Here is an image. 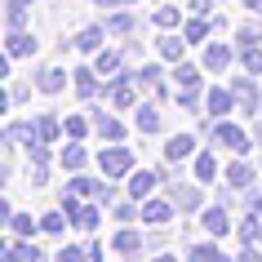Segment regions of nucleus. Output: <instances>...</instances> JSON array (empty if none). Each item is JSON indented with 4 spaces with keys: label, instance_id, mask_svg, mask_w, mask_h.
I'll return each mask as SVG.
<instances>
[{
    "label": "nucleus",
    "instance_id": "nucleus-27",
    "mask_svg": "<svg viewBox=\"0 0 262 262\" xmlns=\"http://www.w3.org/2000/svg\"><path fill=\"white\" fill-rule=\"evenodd\" d=\"M222 169H218V160H213V151H200L195 156V182H213Z\"/></svg>",
    "mask_w": 262,
    "mask_h": 262
},
{
    "label": "nucleus",
    "instance_id": "nucleus-25",
    "mask_svg": "<svg viewBox=\"0 0 262 262\" xmlns=\"http://www.w3.org/2000/svg\"><path fill=\"white\" fill-rule=\"evenodd\" d=\"M58 134H67V129H62L54 116H36V138H40V142H49V147H54Z\"/></svg>",
    "mask_w": 262,
    "mask_h": 262
},
{
    "label": "nucleus",
    "instance_id": "nucleus-20",
    "mask_svg": "<svg viewBox=\"0 0 262 262\" xmlns=\"http://www.w3.org/2000/svg\"><path fill=\"white\" fill-rule=\"evenodd\" d=\"M134 124H138V134H160V111H156V102H142Z\"/></svg>",
    "mask_w": 262,
    "mask_h": 262
},
{
    "label": "nucleus",
    "instance_id": "nucleus-39",
    "mask_svg": "<svg viewBox=\"0 0 262 262\" xmlns=\"http://www.w3.org/2000/svg\"><path fill=\"white\" fill-rule=\"evenodd\" d=\"M23 23H27V9H23V5H9V9H5V27L23 31Z\"/></svg>",
    "mask_w": 262,
    "mask_h": 262
},
{
    "label": "nucleus",
    "instance_id": "nucleus-29",
    "mask_svg": "<svg viewBox=\"0 0 262 262\" xmlns=\"http://www.w3.org/2000/svg\"><path fill=\"white\" fill-rule=\"evenodd\" d=\"M235 235L245 240V245H253V240H262V227H258V213H245V218L235 222Z\"/></svg>",
    "mask_w": 262,
    "mask_h": 262
},
{
    "label": "nucleus",
    "instance_id": "nucleus-32",
    "mask_svg": "<svg viewBox=\"0 0 262 262\" xmlns=\"http://www.w3.org/2000/svg\"><path fill=\"white\" fill-rule=\"evenodd\" d=\"M209 31H218V27H213V23H209L205 14H200V18H191V23H187V31H182V36H187V45H200V40L209 36Z\"/></svg>",
    "mask_w": 262,
    "mask_h": 262
},
{
    "label": "nucleus",
    "instance_id": "nucleus-26",
    "mask_svg": "<svg viewBox=\"0 0 262 262\" xmlns=\"http://www.w3.org/2000/svg\"><path fill=\"white\" fill-rule=\"evenodd\" d=\"M36 54V36H27V31H9V58H27Z\"/></svg>",
    "mask_w": 262,
    "mask_h": 262
},
{
    "label": "nucleus",
    "instance_id": "nucleus-23",
    "mask_svg": "<svg viewBox=\"0 0 262 262\" xmlns=\"http://www.w3.org/2000/svg\"><path fill=\"white\" fill-rule=\"evenodd\" d=\"M98 218H102V213H98V205H76V213H71V227H76V231H94Z\"/></svg>",
    "mask_w": 262,
    "mask_h": 262
},
{
    "label": "nucleus",
    "instance_id": "nucleus-3",
    "mask_svg": "<svg viewBox=\"0 0 262 262\" xmlns=\"http://www.w3.org/2000/svg\"><path fill=\"white\" fill-rule=\"evenodd\" d=\"M195 156V134H173L165 142V160L169 165H182V160H191Z\"/></svg>",
    "mask_w": 262,
    "mask_h": 262
},
{
    "label": "nucleus",
    "instance_id": "nucleus-38",
    "mask_svg": "<svg viewBox=\"0 0 262 262\" xmlns=\"http://www.w3.org/2000/svg\"><path fill=\"white\" fill-rule=\"evenodd\" d=\"M151 23H156V27H165V31H169V27H178V9H173V5H160Z\"/></svg>",
    "mask_w": 262,
    "mask_h": 262
},
{
    "label": "nucleus",
    "instance_id": "nucleus-4",
    "mask_svg": "<svg viewBox=\"0 0 262 262\" xmlns=\"http://www.w3.org/2000/svg\"><path fill=\"white\" fill-rule=\"evenodd\" d=\"M94 67H98V76H107V80L129 76V71H124V49H120V54H116V49H102V54L94 58Z\"/></svg>",
    "mask_w": 262,
    "mask_h": 262
},
{
    "label": "nucleus",
    "instance_id": "nucleus-9",
    "mask_svg": "<svg viewBox=\"0 0 262 262\" xmlns=\"http://www.w3.org/2000/svg\"><path fill=\"white\" fill-rule=\"evenodd\" d=\"M169 200H173L182 213H195L205 195H200V187H178V182H169Z\"/></svg>",
    "mask_w": 262,
    "mask_h": 262
},
{
    "label": "nucleus",
    "instance_id": "nucleus-45",
    "mask_svg": "<svg viewBox=\"0 0 262 262\" xmlns=\"http://www.w3.org/2000/svg\"><path fill=\"white\" fill-rule=\"evenodd\" d=\"M151 262H178V253H160V258H151Z\"/></svg>",
    "mask_w": 262,
    "mask_h": 262
},
{
    "label": "nucleus",
    "instance_id": "nucleus-41",
    "mask_svg": "<svg viewBox=\"0 0 262 262\" xmlns=\"http://www.w3.org/2000/svg\"><path fill=\"white\" fill-rule=\"evenodd\" d=\"M178 107L195 111V107H200V94H195V89H178Z\"/></svg>",
    "mask_w": 262,
    "mask_h": 262
},
{
    "label": "nucleus",
    "instance_id": "nucleus-1",
    "mask_svg": "<svg viewBox=\"0 0 262 262\" xmlns=\"http://www.w3.org/2000/svg\"><path fill=\"white\" fill-rule=\"evenodd\" d=\"M98 165H102V173H107V178H124V173H134V151H129V147H120V142H111V147H102V151H98Z\"/></svg>",
    "mask_w": 262,
    "mask_h": 262
},
{
    "label": "nucleus",
    "instance_id": "nucleus-8",
    "mask_svg": "<svg viewBox=\"0 0 262 262\" xmlns=\"http://www.w3.org/2000/svg\"><path fill=\"white\" fill-rule=\"evenodd\" d=\"M235 102H240V98H235V89H209V94H205V107H209V116H213V120H222Z\"/></svg>",
    "mask_w": 262,
    "mask_h": 262
},
{
    "label": "nucleus",
    "instance_id": "nucleus-31",
    "mask_svg": "<svg viewBox=\"0 0 262 262\" xmlns=\"http://www.w3.org/2000/svg\"><path fill=\"white\" fill-rule=\"evenodd\" d=\"M235 58H240V67H245L249 76H258V71H262V45H249V49H235Z\"/></svg>",
    "mask_w": 262,
    "mask_h": 262
},
{
    "label": "nucleus",
    "instance_id": "nucleus-21",
    "mask_svg": "<svg viewBox=\"0 0 262 262\" xmlns=\"http://www.w3.org/2000/svg\"><path fill=\"white\" fill-rule=\"evenodd\" d=\"M187 262H235V258H227L218 245H191L187 249Z\"/></svg>",
    "mask_w": 262,
    "mask_h": 262
},
{
    "label": "nucleus",
    "instance_id": "nucleus-12",
    "mask_svg": "<svg viewBox=\"0 0 262 262\" xmlns=\"http://www.w3.org/2000/svg\"><path fill=\"white\" fill-rule=\"evenodd\" d=\"M200 227H205V231L213 235V240H218V235H227V231H231V218H227V209H222V205H213V209H205Z\"/></svg>",
    "mask_w": 262,
    "mask_h": 262
},
{
    "label": "nucleus",
    "instance_id": "nucleus-47",
    "mask_svg": "<svg viewBox=\"0 0 262 262\" xmlns=\"http://www.w3.org/2000/svg\"><path fill=\"white\" fill-rule=\"evenodd\" d=\"M245 5H249V9H253V5H258V0H245Z\"/></svg>",
    "mask_w": 262,
    "mask_h": 262
},
{
    "label": "nucleus",
    "instance_id": "nucleus-28",
    "mask_svg": "<svg viewBox=\"0 0 262 262\" xmlns=\"http://www.w3.org/2000/svg\"><path fill=\"white\" fill-rule=\"evenodd\" d=\"M173 84H178V89H200V67L178 62V67H173Z\"/></svg>",
    "mask_w": 262,
    "mask_h": 262
},
{
    "label": "nucleus",
    "instance_id": "nucleus-11",
    "mask_svg": "<svg viewBox=\"0 0 262 262\" xmlns=\"http://www.w3.org/2000/svg\"><path fill=\"white\" fill-rule=\"evenodd\" d=\"M107 182H111V178H107ZM107 182L89 178V173H76V178H71V191L80 195V200H102V191H107Z\"/></svg>",
    "mask_w": 262,
    "mask_h": 262
},
{
    "label": "nucleus",
    "instance_id": "nucleus-33",
    "mask_svg": "<svg viewBox=\"0 0 262 262\" xmlns=\"http://www.w3.org/2000/svg\"><path fill=\"white\" fill-rule=\"evenodd\" d=\"M62 227H67V209H58V213H45V218H40V231L45 235H62Z\"/></svg>",
    "mask_w": 262,
    "mask_h": 262
},
{
    "label": "nucleus",
    "instance_id": "nucleus-34",
    "mask_svg": "<svg viewBox=\"0 0 262 262\" xmlns=\"http://www.w3.org/2000/svg\"><path fill=\"white\" fill-rule=\"evenodd\" d=\"M182 49H187V40H178V36H160V54H165L169 62H182Z\"/></svg>",
    "mask_w": 262,
    "mask_h": 262
},
{
    "label": "nucleus",
    "instance_id": "nucleus-6",
    "mask_svg": "<svg viewBox=\"0 0 262 262\" xmlns=\"http://www.w3.org/2000/svg\"><path fill=\"white\" fill-rule=\"evenodd\" d=\"M111 249H116L120 258H138L142 249H147V240H142L138 231H129V227H124V231H116V235H111Z\"/></svg>",
    "mask_w": 262,
    "mask_h": 262
},
{
    "label": "nucleus",
    "instance_id": "nucleus-40",
    "mask_svg": "<svg viewBox=\"0 0 262 262\" xmlns=\"http://www.w3.org/2000/svg\"><path fill=\"white\" fill-rule=\"evenodd\" d=\"M245 205H249V213H258V218H262V187H249Z\"/></svg>",
    "mask_w": 262,
    "mask_h": 262
},
{
    "label": "nucleus",
    "instance_id": "nucleus-24",
    "mask_svg": "<svg viewBox=\"0 0 262 262\" xmlns=\"http://www.w3.org/2000/svg\"><path fill=\"white\" fill-rule=\"evenodd\" d=\"M5 262H40V249L18 240V245H5Z\"/></svg>",
    "mask_w": 262,
    "mask_h": 262
},
{
    "label": "nucleus",
    "instance_id": "nucleus-35",
    "mask_svg": "<svg viewBox=\"0 0 262 262\" xmlns=\"http://www.w3.org/2000/svg\"><path fill=\"white\" fill-rule=\"evenodd\" d=\"M134 31V14H111L107 18V36H129Z\"/></svg>",
    "mask_w": 262,
    "mask_h": 262
},
{
    "label": "nucleus",
    "instance_id": "nucleus-13",
    "mask_svg": "<svg viewBox=\"0 0 262 262\" xmlns=\"http://www.w3.org/2000/svg\"><path fill=\"white\" fill-rule=\"evenodd\" d=\"M231 58H235V49H227V45H218V40H213V45L205 49V71H213V76H218V71H227V67H231Z\"/></svg>",
    "mask_w": 262,
    "mask_h": 262
},
{
    "label": "nucleus",
    "instance_id": "nucleus-16",
    "mask_svg": "<svg viewBox=\"0 0 262 262\" xmlns=\"http://www.w3.org/2000/svg\"><path fill=\"white\" fill-rule=\"evenodd\" d=\"M94 129H98V138H107V142L124 138V124L116 120V116H107V111H94Z\"/></svg>",
    "mask_w": 262,
    "mask_h": 262
},
{
    "label": "nucleus",
    "instance_id": "nucleus-17",
    "mask_svg": "<svg viewBox=\"0 0 262 262\" xmlns=\"http://www.w3.org/2000/svg\"><path fill=\"white\" fill-rule=\"evenodd\" d=\"M227 187H253V178H258V169L249 165V160H235V165H227Z\"/></svg>",
    "mask_w": 262,
    "mask_h": 262
},
{
    "label": "nucleus",
    "instance_id": "nucleus-37",
    "mask_svg": "<svg viewBox=\"0 0 262 262\" xmlns=\"http://www.w3.org/2000/svg\"><path fill=\"white\" fill-rule=\"evenodd\" d=\"M89 124H94V120H84V116H67L62 129H67V138H84V134H89Z\"/></svg>",
    "mask_w": 262,
    "mask_h": 262
},
{
    "label": "nucleus",
    "instance_id": "nucleus-19",
    "mask_svg": "<svg viewBox=\"0 0 262 262\" xmlns=\"http://www.w3.org/2000/svg\"><path fill=\"white\" fill-rule=\"evenodd\" d=\"M249 45H262V23L258 18H249L235 27V49H249Z\"/></svg>",
    "mask_w": 262,
    "mask_h": 262
},
{
    "label": "nucleus",
    "instance_id": "nucleus-44",
    "mask_svg": "<svg viewBox=\"0 0 262 262\" xmlns=\"http://www.w3.org/2000/svg\"><path fill=\"white\" fill-rule=\"evenodd\" d=\"M191 9H195V14H209V9H213V0H191Z\"/></svg>",
    "mask_w": 262,
    "mask_h": 262
},
{
    "label": "nucleus",
    "instance_id": "nucleus-5",
    "mask_svg": "<svg viewBox=\"0 0 262 262\" xmlns=\"http://www.w3.org/2000/svg\"><path fill=\"white\" fill-rule=\"evenodd\" d=\"M231 89H235V98H240V111H262V98H258V89H253V76H235L231 80Z\"/></svg>",
    "mask_w": 262,
    "mask_h": 262
},
{
    "label": "nucleus",
    "instance_id": "nucleus-30",
    "mask_svg": "<svg viewBox=\"0 0 262 262\" xmlns=\"http://www.w3.org/2000/svg\"><path fill=\"white\" fill-rule=\"evenodd\" d=\"M9 231H14L18 240H27V235H36V231H40V222L31 218V213H14V218H9Z\"/></svg>",
    "mask_w": 262,
    "mask_h": 262
},
{
    "label": "nucleus",
    "instance_id": "nucleus-7",
    "mask_svg": "<svg viewBox=\"0 0 262 262\" xmlns=\"http://www.w3.org/2000/svg\"><path fill=\"white\" fill-rule=\"evenodd\" d=\"M173 200H142V222H147V227H165L169 218H173Z\"/></svg>",
    "mask_w": 262,
    "mask_h": 262
},
{
    "label": "nucleus",
    "instance_id": "nucleus-2",
    "mask_svg": "<svg viewBox=\"0 0 262 262\" xmlns=\"http://www.w3.org/2000/svg\"><path fill=\"white\" fill-rule=\"evenodd\" d=\"M209 138L218 142V147H231V151H240V156L249 151V134L240 129V124H231V120H218V124L209 120Z\"/></svg>",
    "mask_w": 262,
    "mask_h": 262
},
{
    "label": "nucleus",
    "instance_id": "nucleus-15",
    "mask_svg": "<svg viewBox=\"0 0 262 262\" xmlns=\"http://www.w3.org/2000/svg\"><path fill=\"white\" fill-rule=\"evenodd\" d=\"M36 89H40V94H62V89H67V71L62 67H45L40 76H36Z\"/></svg>",
    "mask_w": 262,
    "mask_h": 262
},
{
    "label": "nucleus",
    "instance_id": "nucleus-42",
    "mask_svg": "<svg viewBox=\"0 0 262 262\" xmlns=\"http://www.w3.org/2000/svg\"><path fill=\"white\" fill-rule=\"evenodd\" d=\"M138 213H142L138 205H116V222H134Z\"/></svg>",
    "mask_w": 262,
    "mask_h": 262
},
{
    "label": "nucleus",
    "instance_id": "nucleus-14",
    "mask_svg": "<svg viewBox=\"0 0 262 262\" xmlns=\"http://www.w3.org/2000/svg\"><path fill=\"white\" fill-rule=\"evenodd\" d=\"M71 76H76V94H80V98H98V94H102V84H98V67H76Z\"/></svg>",
    "mask_w": 262,
    "mask_h": 262
},
{
    "label": "nucleus",
    "instance_id": "nucleus-10",
    "mask_svg": "<svg viewBox=\"0 0 262 262\" xmlns=\"http://www.w3.org/2000/svg\"><path fill=\"white\" fill-rule=\"evenodd\" d=\"M156 182H160L156 169H134V173H129V195H134V200H147Z\"/></svg>",
    "mask_w": 262,
    "mask_h": 262
},
{
    "label": "nucleus",
    "instance_id": "nucleus-43",
    "mask_svg": "<svg viewBox=\"0 0 262 262\" xmlns=\"http://www.w3.org/2000/svg\"><path fill=\"white\" fill-rule=\"evenodd\" d=\"M235 262H262V258H258V253H253V245H245V249H240V258H235Z\"/></svg>",
    "mask_w": 262,
    "mask_h": 262
},
{
    "label": "nucleus",
    "instance_id": "nucleus-22",
    "mask_svg": "<svg viewBox=\"0 0 262 262\" xmlns=\"http://www.w3.org/2000/svg\"><path fill=\"white\" fill-rule=\"evenodd\" d=\"M84 160H89V156H84V147H80V142L62 147V156H58V165L67 169V173H80V169H84Z\"/></svg>",
    "mask_w": 262,
    "mask_h": 262
},
{
    "label": "nucleus",
    "instance_id": "nucleus-36",
    "mask_svg": "<svg viewBox=\"0 0 262 262\" xmlns=\"http://www.w3.org/2000/svg\"><path fill=\"white\" fill-rule=\"evenodd\" d=\"M54 262H89V245H62V249H58V253H54Z\"/></svg>",
    "mask_w": 262,
    "mask_h": 262
},
{
    "label": "nucleus",
    "instance_id": "nucleus-46",
    "mask_svg": "<svg viewBox=\"0 0 262 262\" xmlns=\"http://www.w3.org/2000/svg\"><path fill=\"white\" fill-rule=\"evenodd\" d=\"M9 5H23V9H31V5H36V0H9Z\"/></svg>",
    "mask_w": 262,
    "mask_h": 262
},
{
    "label": "nucleus",
    "instance_id": "nucleus-18",
    "mask_svg": "<svg viewBox=\"0 0 262 262\" xmlns=\"http://www.w3.org/2000/svg\"><path fill=\"white\" fill-rule=\"evenodd\" d=\"M102 40H107V27H84V31H76V49H80V54H98V49H102Z\"/></svg>",
    "mask_w": 262,
    "mask_h": 262
}]
</instances>
